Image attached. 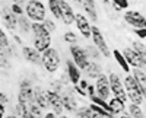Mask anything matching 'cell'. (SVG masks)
<instances>
[{
	"label": "cell",
	"mask_w": 146,
	"mask_h": 118,
	"mask_svg": "<svg viewBox=\"0 0 146 118\" xmlns=\"http://www.w3.org/2000/svg\"><path fill=\"white\" fill-rule=\"evenodd\" d=\"M66 76L69 79V82L73 85H78L79 80L82 79V70L73 63L72 58H69V60H66Z\"/></svg>",
	"instance_id": "14"
},
{
	"label": "cell",
	"mask_w": 146,
	"mask_h": 118,
	"mask_svg": "<svg viewBox=\"0 0 146 118\" xmlns=\"http://www.w3.org/2000/svg\"><path fill=\"white\" fill-rule=\"evenodd\" d=\"M42 23H44L45 29H47L48 32H50V34L56 32V29H57V25H56V22H54L53 19H48V18H45V20H44Z\"/></svg>",
	"instance_id": "39"
},
{
	"label": "cell",
	"mask_w": 146,
	"mask_h": 118,
	"mask_svg": "<svg viewBox=\"0 0 146 118\" xmlns=\"http://www.w3.org/2000/svg\"><path fill=\"white\" fill-rule=\"evenodd\" d=\"M28 109H29V114H32L35 118H42V117H44V109H42L35 101H32V102L28 105Z\"/></svg>",
	"instance_id": "29"
},
{
	"label": "cell",
	"mask_w": 146,
	"mask_h": 118,
	"mask_svg": "<svg viewBox=\"0 0 146 118\" xmlns=\"http://www.w3.org/2000/svg\"><path fill=\"white\" fill-rule=\"evenodd\" d=\"M113 57H114L115 63L121 67V70H123L126 74L130 73V66H129V63H127V60H126V57H124L123 53H121L120 50H114L113 51Z\"/></svg>",
	"instance_id": "22"
},
{
	"label": "cell",
	"mask_w": 146,
	"mask_h": 118,
	"mask_svg": "<svg viewBox=\"0 0 146 118\" xmlns=\"http://www.w3.org/2000/svg\"><path fill=\"white\" fill-rule=\"evenodd\" d=\"M129 2H142V0H129Z\"/></svg>",
	"instance_id": "56"
},
{
	"label": "cell",
	"mask_w": 146,
	"mask_h": 118,
	"mask_svg": "<svg viewBox=\"0 0 146 118\" xmlns=\"http://www.w3.org/2000/svg\"><path fill=\"white\" fill-rule=\"evenodd\" d=\"M31 32L34 37H48V35H51L45 29L42 22H32L31 23Z\"/></svg>",
	"instance_id": "25"
},
{
	"label": "cell",
	"mask_w": 146,
	"mask_h": 118,
	"mask_svg": "<svg viewBox=\"0 0 146 118\" xmlns=\"http://www.w3.org/2000/svg\"><path fill=\"white\" fill-rule=\"evenodd\" d=\"M41 61H42V67L45 69L47 73H56L60 69V64H62V57H60V53L57 48L54 47H50L48 50H45L44 53H41Z\"/></svg>",
	"instance_id": "2"
},
{
	"label": "cell",
	"mask_w": 146,
	"mask_h": 118,
	"mask_svg": "<svg viewBox=\"0 0 146 118\" xmlns=\"http://www.w3.org/2000/svg\"><path fill=\"white\" fill-rule=\"evenodd\" d=\"M142 89V93H143V99L146 101V86H143V88H140Z\"/></svg>",
	"instance_id": "51"
},
{
	"label": "cell",
	"mask_w": 146,
	"mask_h": 118,
	"mask_svg": "<svg viewBox=\"0 0 146 118\" xmlns=\"http://www.w3.org/2000/svg\"><path fill=\"white\" fill-rule=\"evenodd\" d=\"M131 74H133V77L136 79V82L139 83L140 88L146 86V72H145L143 69H135L131 72Z\"/></svg>",
	"instance_id": "26"
},
{
	"label": "cell",
	"mask_w": 146,
	"mask_h": 118,
	"mask_svg": "<svg viewBox=\"0 0 146 118\" xmlns=\"http://www.w3.org/2000/svg\"><path fill=\"white\" fill-rule=\"evenodd\" d=\"M108 105H110V111H111V114H114V115H120V114H123L126 111V101L120 99V98H115V96L110 98Z\"/></svg>",
	"instance_id": "19"
},
{
	"label": "cell",
	"mask_w": 146,
	"mask_h": 118,
	"mask_svg": "<svg viewBox=\"0 0 146 118\" xmlns=\"http://www.w3.org/2000/svg\"><path fill=\"white\" fill-rule=\"evenodd\" d=\"M69 53H70V57H72L73 63H75L80 70H85V67H86L91 61L86 48L80 47L79 44H72L69 47Z\"/></svg>",
	"instance_id": "4"
},
{
	"label": "cell",
	"mask_w": 146,
	"mask_h": 118,
	"mask_svg": "<svg viewBox=\"0 0 146 118\" xmlns=\"http://www.w3.org/2000/svg\"><path fill=\"white\" fill-rule=\"evenodd\" d=\"M82 7L83 10L86 12L88 18L92 20V22H96L98 20V13H96V5H95V0H82Z\"/></svg>",
	"instance_id": "20"
},
{
	"label": "cell",
	"mask_w": 146,
	"mask_h": 118,
	"mask_svg": "<svg viewBox=\"0 0 146 118\" xmlns=\"http://www.w3.org/2000/svg\"><path fill=\"white\" fill-rule=\"evenodd\" d=\"M25 118H35V117H34V115H32V114H28V115H27V117H25Z\"/></svg>",
	"instance_id": "54"
},
{
	"label": "cell",
	"mask_w": 146,
	"mask_h": 118,
	"mask_svg": "<svg viewBox=\"0 0 146 118\" xmlns=\"http://www.w3.org/2000/svg\"><path fill=\"white\" fill-rule=\"evenodd\" d=\"M91 40H92L94 45L100 50V53H101L104 57L108 58L110 55H111V51H110V48H108V44H107V41H105L104 34H102V31H101L98 26H96V25L92 26V31H91Z\"/></svg>",
	"instance_id": "6"
},
{
	"label": "cell",
	"mask_w": 146,
	"mask_h": 118,
	"mask_svg": "<svg viewBox=\"0 0 146 118\" xmlns=\"http://www.w3.org/2000/svg\"><path fill=\"white\" fill-rule=\"evenodd\" d=\"M9 96H7V93H5V92H0V105H9Z\"/></svg>",
	"instance_id": "42"
},
{
	"label": "cell",
	"mask_w": 146,
	"mask_h": 118,
	"mask_svg": "<svg viewBox=\"0 0 146 118\" xmlns=\"http://www.w3.org/2000/svg\"><path fill=\"white\" fill-rule=\"evenodd\" d=\"M86 93L88 96H92V95H96V89H95V85H88V89H86Z\"/></svg>",
	"instance_id": "44"
},
{
	"label": "cell",
	"mask_w": 146,
	"mask_h": 118,
	"mask_svg": "<svg viewBox=\"0 0 146 118\" xmlns=\"http://www.w3.org/2000/svg\"><path fill=\"white\" fill-rule=\"evenodd\" d=\"M10 47V40L7 37L6 31L0 26V51H6Z\"/></svg>",
	"instance_id": "30"
},
{
	"label": "cell",
	"mask_w": 146,
	"mask_h": 118,
	"mask_svg": "<svg viewBox=\"0 0 146 118\" xmlns=\"http://www.w3.org/2000/svg\"><path fill=\"white\" fill-rule=\"evenodd\" d=\"M92 111L89 107H78V109L75 111V118H91L92 117Z\"/></svg>",
	"instance_id": "32"
},
{
	"label": "cell",
	"mask_w": 146,
	"mask_h": 118,
	"mask_svg": "<svg viewBox=\"0 0 146 118\" xmlns=\"http://www.w3.org/2000/svg\"><path fill=\"white\" fill-rule=\"evenodd\" d=\"M133 32H135V35L139 40H146V28H136L133 29Z\"/></svg>",
	"instance_id": "40"
},
{
	"label": "cell",
	"mask_w": 146,
	"mask_h": 118,
	"mask_svg": "<svg viewBox=\"0 0 146 118\" xmlns=\"http://www.w3.org/2000/svg\"><path fill=\"white\" fill-rule=\"evenodd\" d=\"M73 92H75L76 95H79L80 98H86V96H88V93H86V90H83V89H80V88H79V85H73Z\"/></svg>",
	"instance_id": "41"
},
{
	"label": "cell",
	"mask_w": 146,
	"mask_h": 118,
	"mask_svg": "<svg viewBox=\"0 0 146 118\" xmlns=\"http://www.w3.org/2000/svg\"><path fill=\"white\" fill-rule=\"evenodd\" d=\"M12 35H13V41H15V44L16 45H23V41H22V38H21V35L19 34H12Z\"/></svg>",
	"instance_id": "45"
},
{
	"label": "cell",
	"mask_w": 146,
	"mask_h": 118,
	"mask_svg": "<svg viewBox=\"0 0 146 118\" xmlns=\"http://www.w3.org/2000/svg\"><path fill=\"white\" fill-rule=\"evenodd\" d=\"M3 118H18V115H16L15 112H9V114H6Z\"/></svg>",
	"instance_id": "48"
},
{
	"label": "cell",
	"mask_w": 146,
	"mask_h": 118,
	"mask_svg": "<svg viewBox=\"0 0 146 118\" xmlns=\"http://www.w3.org/2000/svg\"><path fill=\"white\" fill-rule=\"evenodd\" d=\"M47 5H48V9H50L51 15L57 20H62V13H60V7H58V2H57V0H47Z\"/></svg>",
	"instance_id": "27"
},
{
	"label": "cell",
	"mask_w": 146,
	"mask_h": 118,
	"mask_svg": "<svg viewBox=\"0 0 146 118\" xmlns=\"http://www.w3.org/2000/svg\"><path fill=\"white\" fill-rule=\"evenodd\" d=\"M113 2V5L121 12V10H127L129 9V0H111Z\"/></svg>",
	"instance_id": "38"
},
{
	"label": "cell",
	"mask_w": 146,
	"mask_h": 118,
	"mask_svg": "<svg viewBox=\"0 0 146 118\" xmlns=\"http://www.w3.org/2000/svg\"><path fill=\"white\" fill-rule=\"evenodd\" d=\"M62 98H63V108L66 112H75L78 109V99L75 96V93L64 92L62 93Z\"/></svg>",
	"instance_id": "17"
},
{
	"label": "cell",
	"mask_w": 146,
	"mask_h": 118,
	"mask_svg": "<svg viewBox=\"0 0 146 118\" xmlns=\"http://www.w3.org/2000/svg\"><path fill=\"white\" fill-rule=\"evenodd\" d=\"M72 2H75V3H78V5H79V3H82V0H72Z\"/></svg>",
	"instance_id": "55"
},
{
	"label": "cell",
	"mask_w": 146,
	"mask_h": 118,
	"mask_svg": "<svg viewBox=\"0 0 146 118\" xmlns=\"http://www.w3.org/2000/svg\"><path fill=\"white\" fill-rule=\"evenodd\" d=\"M0 69H3V70H10L12 69L10 57L5 51H0Z\"/></svg>",
	"instance_id": "33"
},
{
	"label": "cell",
	"mask_w": 146,
	"mask_h": 118,
	"mask_svg": "<svg viewBox=\"0 0 146 118\" xmlns=\"http://www.w3.org/2000/svg\"><path fill=\"white\" fill-rule=\"evenodd\" d=\"M75 25L78 28V31L80 32V35L85 40H89L91 38V31H92V25L89 19L85 16L83 13H76L75 15Z\"/></svg>",
	"instance_id": "12"
},
{
	"label": "cell",
	"mask_w": 146,
	"mask_h": 118,
	"mask_svg": "<svg viewBox=\"0 0 146 118\" xmlns=\"http://www.w3.org/2000/svg\"><path fill=\"white\" fill-rule=\"evenodd\" d=\"M21 55L22 58L25 60L27 63L32 64V66H42V61H41V53L36 51L32 45H21Z\"/></svg>",
	"instance_id": "8"
},
{
	"label": "cell",
	"mask_w": 146,
	"mask_h": 118,
	"mask_svg": "<svg viewBox=\"0 0 146 118\" xmlns=\"http://www.w3.org/2000/svg\"><path fill=\"white\" fill-rule=\"evenodd\" d=\"M0 19L3 22V26L10 34L18 32V16L12 12L10 6H2L0 7Z\"/></svg>",
	"instance_id": "5"
},
{
	"label": "cell",
	"mask_w": 146,
	"mask_h": 118,
	"mask_svg": "<svg viewBox=\"0 0 146 118\" xmlns=\"http://www.w3.org/2000/svg\"><path fill=\"white\" fill-rule=\"evenodd\" d=\"M95 89H96V95L101 96L102 99L108 101L110 96H111V89H110V80H108V76L101 73L98 77L95 79Z\"/></svg>",
	"instance_id": "11"
},
{
	"label": "cell",
	"mask_w": 146,
	"mask_h": 118,
	"mask_svg": "<svg viewBox=\"0 0 146 118\" xmlns=\"http://www.w3.org/2000/svg\"><path fill=\"white\" fill-rule=\"evenodd\" d=\"M124 22L127 23V25H130L133 29L136 28H146V18L140 13V12L137 10H126L124 12Z\"/></svg>",
	"instance_id": "10"
},
{
	"label": "cell",
	"mask_w": 146,
	"mask_h": 118,
	"mask_svg": "<svg viewBox=\"0 0 146 118\" xmlns=\"http://www.w3.org/2000/svg\"><path fill=\"white\" fill-rule=\"evenodd\" d=\"M63 40H64V42H67L69 45H72V44H78V41H79L78 35L73 32V31H66L64 35H63Z\"/></svg>",
	"instance_id": "35"
},
{
	"label": "cell",
	"mask_w": 146,
	"mask_h": 118,
	"mask_svg": "<svg viewBox=\"0 0 146 118\" xmlns=\"http://www.w3.org/2000/svg\"><path fill=\"white\" fill-rule=\"evenodd\" d=\"M31 20L27 18V15H22L18 18V31L21 35H28L31 32Z\"/></svg>",
	"instance_id": "23"
},
{
	"label": "cell",
	"mask_w": 146,
	"mask_h": 118,
	"mask_svg": "<svg viewBox=\"0 0 146 118\" xmlns=\"http://www.w3.org/2000/svg\"><path fill=\"white\" fill-rule=\"evenodd\" d=\"M7 114V107L6 105H0V118H3Z\"/></svg>",
	"instance_id": "46"
},
{
	"label": "cell",
	"mask_w": 146,
	"mask_h": 118,
	"mask_svg": "<svg viewBox=\"0 0 146 118\" xmlns=\"http://www.w3.org/2000/svg\"><path fill=\"white\" fill-rule=\"evenodd\" d=\"M118 118H131V117H130V114H124V112H123V114H120Z\"/></svg>",
	"instance_id": "50"
},
{
	"label": "cell",
	"mask_w": 146,
	"mask_h": 118,
	"mask_svg": "<svg viewBox=\"0 0 146 118\" xmlns=\"http://www.w3.org/2000/svg\"><path fill=\"white\" fill-rule=\"evenodd\" d=\"M121 53L124 54V57H126V60H127V63H129L130 67H133V69H143L145 67L140 55L135 50H133L131 47H126V48L121 51Z\"/></svg>",
	"instance_id": "15"
},
{
	"label": "cell",
	"mask_w": 146,
	"mask_h": 118,
	"mask_svg": "<svg viewBox=\"0 0 146 118\" xmlns=\"http://www.w3.org/2000/svg\"><path fill=\"white\" fill-rule=\"evenodd\" d=\"M131 48L140 55L143 66L146 67V44H143V41L140 40H135V41H131Z\"/></svg>",
	"instance_id": "24"
},
{
	"label": "cell",
	"mask_w": 146,
	"mask_h": 118,
	"mask_svg": "<svg viewBox=\"0 0 146 118\" xmlns=\"http://www.w3.org/2000/svg\"><path fill=\"white\" fill-rule=\"evenodd\" d=\"M2 2H5V0H0V3H2Z\"/></svg>",
	"instance_id": "57"
},
{
	"label": "cell",
	"mask_w": 146,
	"mask_h": 118,
	"mask_svg": "<svg viewBox=\"0 0 146 118\" xmlns=\"http://www.w3.org/2000/svg\"><path fill=\"white\" fill-rule=\"evenodd\" d=\"M129 114L131 118H146L143 109L140 108V105L137 103H130L129 105Z\"/></svg>",
	"instance_id": "28"
},
{
	"label": "cell",
	"mask_w": 146,
	"mask_h": 118,
	"mask_svg": "<svg viewBox=\"0 0 146 118\" xmlns=\"http://www.w3.org/2000/svg\"><path fill=\"white\" fill-rule=\"evenodd\" d=\"M108 80H110V89H111V95H114L115 98H120L123 101H127V93H126V88L123 85V80L120 79V76L114 72H111L108 74Z\"/></svg>",
	"instance_id": "7"
},
{
	"label": "cell",
	"mask_w": 146,
	"mask_h": 118,
	"mask_svg": "<svg viewBox=\"0 0 146 118\" xmlns=\"http://www.w3.org/2000/svg\"><path fill=\"white\" fill-rule=\"evenodd\" d=\"M32 47L36 51L44 53L45 50L50 48V47H53L51 35H48V37H32Z\"/></svg>",
	"instance_id": "16"
},
{
	"label": "cell",
	"mask_w": 146,
	"mask_h": 118,
	"mask_svg": "<svg viewBox=\"0 0 146 118\" xmlns=\"http://www.w3.org/2000/svg\"><path fill=\"white\" fill-rule=\"evenodd\" d=\"M57 118H69V117L64 115V114H62V115H57Z\"/></svg>",
	"instance_id": "53"
},
{
	"label": "cell",
	"mask_w": 146,
	"mask_h": 118,
	"mask_svg": "<svg viewBox=\"0 0 146 118\" xmlns=\"http://www.w3.org/2000/svg\"><path fill=\"white\" fill-rule=\"evenodd\" d=\"M89 99H91V102H94V103H96V105H100V107H102V108H104V109H107L108 112H111V111H110L108 101L102 99L101 96H98V95H92V96H89Z\"/></svg>",
	"instance_id": "34"
},
{
	"label": "cell",
	"mask_w": 146,
	"mask_h": 118,
	"mask_svg": "<svg viewBox=\"0 0 146 118\" xmlns=\"http://www.w3.org/2000/svg\"><path fill=\"white\" fill-rule=\"evenodd\" d=\"M86 51H88V54H89V58H96V60H100L101 58V53H100V50L96 48L95 45H89L88 48H86Z\"/></svg>",
	"instance_id": "36"
},
{
	"label": "cell",
	"mask_w": 146,
	"mask_h": 118,
	"mask_svg": "<svg viewBox=\"0 0 146 118\" xmlns=\"http://www.w3.org/2000/svg\"><path fill=\"white\" fill-rule=\"evenodd\" d=\"M88 107L91 108V111L94 112V114H98V115H102V117H105V118H108V117H113L114 114H111V112H108L107 109H104L102 107H100V105H96V103H94V102H91Z\"/></svg>",
	"instance_id": "31"
},
{
	"label": "cell",
	"mask_w": 146,
	"mask_h": 118,
	"mask_svg": "<svg viewBox=\"0 0 146 118\" xmlns=\"http://www.w3.org/2000/svg\"><path fill=\"white\" fill-rule=\"evenodd\" d=\"M10 9H12V12L19 18V16H22V15H25V6H22V5H18V3H12L10 5Z\"/></svg>",
	"instance_id": "37"
},
{
	"label": "cell",
	"mask_w": 146,
	"mask_h": 118,
	"mask_svg": "<svg viewBox=\"0 0 146 118\" xmlns=\"http://www.w3.org/2000/svg\"><path fill=\"white\" fill-rule=\"evenodd\" d=\"M34 101L38 103L44 111L47 108H50V105H48V99H47V92L41 86H34Z\"/></svg>",
	"instance_id": "18"
},
{
	"label": "cell",
	"mask_w": 146,
	"mask_h": 118,
	"mask_svg": "<svg viewBox=\"0 0 146 118\" xmlns=\"http://www.w3.org/2000/svg\"><path fill=\"white\" fill-rule=\"evenodd\" d=\"M91 118H105V117H102V115H98V114H92V117Z\"/></svg>",
	"instance_id": "52"
},
{
	"label": "cell",
	"mask_w": 146,
	"mask_h": 118,
	"mask_svg": "<svg viewBox=\"0 0 146 118\" xmlns=\"http://www.w3.org/2000/svg\"><path fill=\"white\" fill-rule=\"evenodd\" d=\"M25 15L31 22H44L47 18V7L41 0H27Z\"/></svg>",
	"instance_id": "1"
},
{
	"label": "cell",
	"mask_w": 146,
	"mask_h": 118,
	"mask_svg": "<svg viewBox=\"0 0 146 118\" xmlns=\"http://www.w3.org/2000/svg\"><path fill=\"white\" fill-rule=\"evenodd\" d=\"M83 73L86 74L88 79H96L102 73V67H101L100 63H96V61H89V64L85 67Z\"/></svg>",
	"instance_id": "21"
},
{
	"label": "cell",
	"mask_w": 146,
	"mask_h": 118,
	"mask_svg": "<svg viewBox=\"0 0 146 118\" xmlns=\"http://www.w3.org/2000/svg\"><path fill=\"white\" fill-rule=\"evenodd\" d=\"M12 3H18V5H22V6H25L27 0H12Z\"/></svg>",
	"instance_id": "49"
},
{
	"label": "cell",
	"mask_w": 146,
	"mask_h": 118,
	"mask_svg": "<svg viewBox=\"0 0 146 118\" xmlns=\"http://www.w3.org/2000/svg\"><path fill=\"white\" fill-rule=\"evenodd\" d=\"M57 2H58V7H60V13H62V22L67 26L73 25V23H75L76 12L73 10V7L66 2V0H57Z\"/></svg>",
	"instance_id": "13"
},
{
	"label": "cell",
	"mask_w": 146,
	"mask_h": 118,
	"mask_svg": "<svg viewBox=\"0 0 146 118\" xmlns=\"http://www.w3.org/2000/svg\"><path fill=\"white\" fill-rule=\"evenodd\" d=\"M78 85H79V88H80V89L86 90V89H88V85H89V82L83 77V79H80V80H79V83H78Z\"/></svg>",
	"instance_id": "43"
},
{
	"label": "cell",
	"mask_w": 146,
	"mask_h": 118,
	"mask_svg": "<svg viewBox=\"0 0 146 118\" xmlns=\"http://www.w3.org/2000/svg\"><path fill=\"white\" fill-rule=\"evenodd\" d=\"M123 85L126 88V93H127V98L131 103H137V105H142L143 103V93H142V89L139 86V83L136 82V79L133 77V74L127 73L124 80H123Z\"/></svg>",
	"instance_id": "3"
},
{
	"label": "cell",
	"mask_w": 146,
	"mask_h": 118,
	"mask_svg": "<svg viewBox=\"0 0 146 118\" xmlns=\"http://www.w3.org/2000/svg\"><path fill=\"white\" fill-rule=\"evenodd\" d=\"M42 118H57V115L53 112V111H48V112H45L44 114V117Z\"/></svg>",
	"instance_id": "47"
},
{
	"label": "cell",
	"mask_w": 146,
	"mask_h": 118,
	"mask_svg": "<svg viewBox=\"0 0 146 118\" xmlns=\"http://www.w3.org/2000/svg\"><path fill=\"white\" fill-rule=\"evenodd\" d=\"M47 92V99H48V105H50L51 111L56 115H62L64 108H63V98H62V93L54 90V89H48Z\"/></svg>",
	"instance_id": "9"
}]
</instances>
